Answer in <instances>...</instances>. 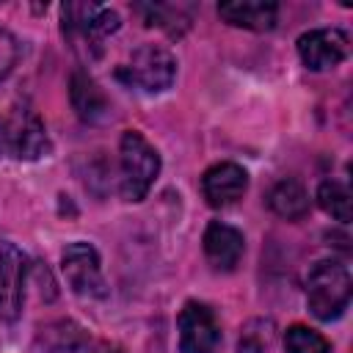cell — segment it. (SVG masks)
Segmentation results:
<instances>
[{
    "label": "cell",
    "mask_w": 353,
    "mask_h": 353,
    "mask_svg": "<svg viewBox=\"0 0 353 353\" xmlns=\"http://www.w3.org/2000/svg\"><path fill=\"white\" fill-rule=\"evenodd\" d=\"M61 22L66 39L85 50V55L97 58L102 52V41L119 30V14L113 8L97 6V3H63L61 6Z\"/></svg>",
    "instance_id": "3957f363"
},
{
    "label": "cell",
    "mask_w": 353,
    "mask_h": 353,
    "mask_svg": "<svg viewBox=\"0 0 353 353\" xmlns=\"http://www.w3.org/2000/svg\"><path fill=\"white\" fill-rule=\"evenodd\" d=\"M204 256L207 262L221 270V273H229L240 265L243 259V251H245V240H243V232L223 223V221H212L207 229H204Z\"/></svg>",
    "instance_id": "8fae6325"
},
{
    "label": "cell",
    "mask_w": 353,
    "mask_h": 353,
    "mask_svg": "<svg viewBox=\"0 0 353 353\" xmlns=\"http://www.w3.org/2000/svg\"><path fill=\"white\" fill-rule=\"evenodd\" d=\"M6 149V143H3V121H0V152Z\"/></svg>",
    "instance_id": "44dd1931"
},
{
    "label": "cell",
    "mask_w": 353,
    "mask_h": 353,
    "mask_svg": "<svg viewBox=\"0 0 353 353\" xmlns=\"http://www.w3.org/2000/svg\"><path fill=\"white\" fill-rule=\"evenodd\" d=\"M248 188V174L237 163H215L201 176V193L210 207H229L243 199Z\"/></svg>",
    "instance_id": "30bf717a"
},
{
    "label": "cell",
    "mask_w": 353,
    "mask_h": 353,
    "mask_svg": "<svg viewBox=\"0 0 353 353\" xmlns=\"http://www.w3.org/2000/svg\"><path fill=\"white\" fill-rule=\"evenodd\" d=\"M350 41L347 33L339 28H314L298 39V55L306 69L312 72H325L339 66L347 58Z\"/></svg>",
    "instance_id": "9c48e42d"
},
{
    "label": "cell",
    "mask_w": 353,
    "mask_h": 353,
    "mask_svg": "<svg viewBox=\"0 0 353 353\" xmlns=\"http://www.w3.org/2000/svg\"><path fill=\"white\" fill-rule=\"evenodd\" d=\"M116 74L119 80L143 94H160L171 88L176 77V58L160 44H141L138 50H132L130 61Z\"/></svg>",
    "instance_id": "277c9868"
},
{
    "label": "cell",
    "mask_w": 353,
    "mask_h": 353,
    "mask_svg": "<svg viewBox=\"0 0 353 353\" xmlns=\"http://www.w3.org/2000/svg\"><path fill=\"white\" fill-rule=\"evenodd\" d=\"M273 336H276V328L270 320H265V317L248 320L240 331L237 353H268L273 345Z\"/></svg>",
    "instance_id": "e0dca14e"
},
{
    "label": "cell",
    "mask_w": 353,
    "mask_h": 353,
    "mask_svg": "<svg viewBox=\"0 0 353 353\" xmlns=\"http://www.w3.org/2000/svg\"><path fill=\"white\" fill-rule=\"evenodd\" d=\"M317 204L323 207V212H328L339 223H347L350 221V190L342 182H336V179L320 182V188H317Z\"/></svg>",
    "instance_id": "2e32d148"
},
{
    "label": "cell",
    "mask_w": 353,
    "mask_h": 353,
    "mask_svg": "<svg viewBox=\"0 0 353 353\" xmlns=\"http://www.w3.org/2000/svg\"><path fill=\"white\" fill-rule=\"evenodd\" d=\"M268 207L284 221H298V218H303L309 212V193L298 179L287 176V179H279L270 188Z\"/></svg>",
    "instance_id": "9a60e30c"
},
{
    "label": "cell",
    "mask_w": 353,
    "mask_h": 353,
    "mask_svg": "<svg viewBox=\"0 0 353 353\" xmlns=\"http://www.w3.org/2000/svg\"><path fill=\"white\" fill-rule=\"evenodd\" d=\"M36 345L44 353H85L91 339L85 334V328L77 325L74 320H55V323H47L39 328Z\"/></svg>",
    "instance_id": "5bb4252c"
},
{
    "label": "cell",
    "mask_w": 353,
    "mask_h": 353,
    "mask_svg": "<svg viewBox=\"0 0 353 353\" xmlns=\"http://www.w3.org/2000/svg\"><path fill=\"white\" fill-rule=\"evenodd\" d=\"M28 284V256L14 245H0V320L11 323L22 314Z\"/></svg>",
    "instance_id": "ba28073f"
},
{
    "label": "cell",
    "mask_w": 353,
    "mask_h": 353,
    "mask_svg": "<svg viewBox=\"0 0 353 353\" xmlns=\"http://www.w3.org/2000/svg\"><path fill=\"white\" fill-rule=\"evenodd\" d=\"M176 328L182 353H215V347L221 345V325L207 303L188 301L179 312Z\"/></svg>",
    "instance_id": "52a82bcc"
},
{
    "label": "cell",
    "mask_w": 353,
    "mask_h": 353,
    "mask_svg": "<svg viewBox=\"0 0 353 353\" xmlns=\"http://www.w3.org/2000/svg\"><path fill=\"white\" fill-rule=\"evenodd\" d=\"M69 99H72V108L74 113L85 121V124H102L110 119V99L105 97V91L97 85V80L77 69L69 80Z\"/></svg>",
    "instance_id": "7c38bea8"
},
{
    "label": "cell",
    "mask_w": 353,
    "mask_h": 353,
    "mask_svg": "<svg viewBox=\"0 0 353 353\" xmlns=\"http://www.w3.org/2000/svg\"><path fill=\"white\" fill-rule=\"evenodd\" d=\"M218 14L223 22L234 25V28H245V30H270L279 19V6L276 3H265V0H237V3H221Z\"/></svg>",
    "instance_id": "4fadbf2b"
},
{
    "label": "cell",
    "mask_w": 353,
    "mask_h": 353,
    "mask_svg": "<svg viewBox=\"0 0 353 353\" xmlns=\"http://www.w3.org/2000/svg\"><path fill=\"white\" fill-rule=\"evenodd\" d=\"M160 174L157 149L138 132L127 130L119 143V190L127 201H141Z\"/></svg>",
    "instance_id": "6da1fadb"
},
{
    "label": "cell",
    "mask_w": 353,
    "mask_h": 353,
    "mask_svg": "<svg viewBox=\"0 0 353 353\" xmlns=\"http://www.w3.org/2000/svg\"><path fill=\"white\" fill-rule=\"evenodd\" d=\"M138 11L146 17V25H157L163 30H168L171 36H179L188 28V17L179 14V8L174 6H160V3H149V6H138Z\"/></svg>",
    "instance_id": "d6986e66"
},
{
    "label": "cell",
    "mask_w": 353,
    "mask_h": 353,
    "mask_svg": "<svg viewBox=\"0 0 353 353\" xmlns=\"http://www.w3.org/2000/svg\"><path fill=\"white\" fill-rule=\"evenodd\" d=\"M17 58H19V44H17L14 33L0 28V80H6L11 74V69L17 66Z\"/></svg>",
    "instance_id": "ffe728a7"
},
{
    "label": "cell",
    "mask_w": 353,
    "mask_h": 353,
    "mask_svg": "<svg viewBox=\"0 0 353 353\" xmlns=\"http://www.w3.org/2000/svg\"><path fill=\"white\" fill-rule=\"evenodd\" d=\"M350 292H353L350 270L336 259L317 262L306 276V303L317 320H325V323L336 320L347 309Z\"/></svg>",
    "instance_id": "7a4b0ae2"
},
{
    "label": "cell",
    "mask_w": 353,
    "mask_h": 353,
    "mask_svg": "<svg viewBox=\"0 0 353 353\" xmlns=\"http://www.w3.org/2000/svg\"><path fill=\"white\" fill-rule=\"evenodd\" d=\"M284 350L287 353H331V345L314 328L290 325L287 334H284Z\"/></svg>",
    "instance_id": "ac0fdd59"
},
{
    "label": "cell",
    "mask_w": 353,
    "mask_h": 353,
    "mask_svg": "<svg viewBox=\"0 0 353 353\" xmlns=\"http://www.w3.org/2000/svg\"><path fill=\"white\" fill-rule=\"evenodd\" d=\"M3 143L17 160H39L50 149L47 130L30 108L11 110V116L3 121Z\"/></svg>",
    "instance_id": "8992f818"
},
{
    "label": "cell",
    "mask_w": 353,
    "mask_h": 353,
    "mask_svg": "<svg viewBox=\"0 0 353 353\" xmlns=\"http://www.w3.org/2000/svg\"><path fill=\"white\" fill-rule=\"evenodd\" d=\"M61 270L69 281V287L83 298H108V281L102 276L99 254L91 243H69L61 254Z\"/></svg>",
    "instance_id": "5b68a950"
}]
</instances>
